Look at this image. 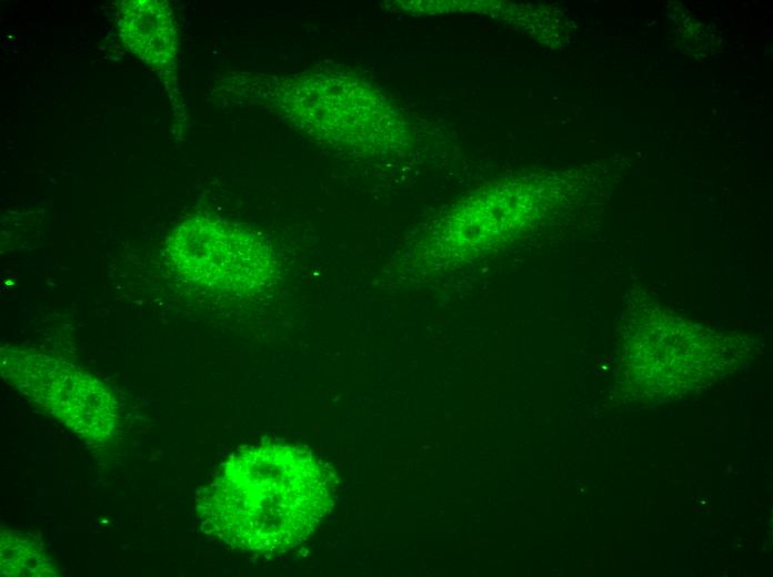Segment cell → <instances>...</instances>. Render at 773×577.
<instances>
[{"mask_svg": "<svg viewBox=\"0 0 773 577\" xmlns=\"http://www.w3.org/2000/svg\"><path fill=\"white\" fill-rule=\"evenodd\" d=\"M333 477L313 453L282 444L234 452L200 494L203 529L241 551L273 556L305 540L332 505Z\"/></svg>", "mask_w": 773, "mask_h": 577, "instance_id": "1", "label": "cell"}, {"mask_svg": "<svg viewBox=\"0 0 773 577\" xmlns=\"http://www.w3.org/2000/svg\"><path fill=\"white\" fill-rule=\"evenodd\" d=\"M1 374L33 403L89 444H107L117 421L111 392L91 374L31 348L3 345Z\"/></svg>", "mask_w": 773, "mask_h": 577, "instance_id": "2", "label": "cell"}, {"mask_svg": "<svg viewBox=\"0 0 773 577\" xmlns=\"http://www.w3.org/2000/svg\"><path fill=\"white\" fill-rule=\"evenodd\" d=\"M167 252L188 281L230 293L253 292L273 273V256L255 234L211 216L183 222L171 235Z\"/></svg>", "mask_w": 773, "mask_h": 577, "instance_id": "3", "label": "cell"}, {"mask_svg": "<svg viewBox=\"0 0 773 577\" xmlns=\"http://www.w3.org/2000/svg\"><path fill=\"white\" fill-rule=\"evenodd\" d=\"M2 576H57L58 570L42 545L29 534L1 533Z\"/></svg>", "mask_w": 773, "mask_h": 577, "instance_id": "4", "label": "cell"}]
</instances>
